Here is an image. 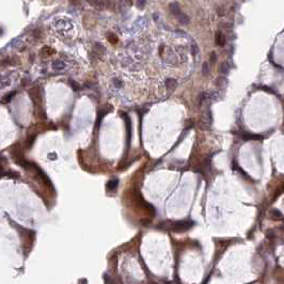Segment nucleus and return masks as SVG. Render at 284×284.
I'll list each match as a JSON object with an SVG mask.
<instances>
[{
    "mask_svg": "<svg viewBox=\"0 0 284 284\" xmlns=\"http://www.w3.org/2000/svg\"><path fill=\"white\" fill-rule=\"evenodd\" d=\"M216 44L219 45V46H224L225 43H227V38H225L224 33L219 31V32L216 33Z\"/></svg>",
    "mask_w": 284,
    "mask_h": 284,
    "instance_id": "obj_1",
    "label": "nucleus"
},
{
    "mask_svg": "<svg viewBox=\"0 0 284 284\" xmlns=\"http://www.w3.org/2000/svg\"><path fill=\"white\" fill-rule=\"evenodd\" d=\"M165 86L167 87L168 91H170V92H172V91L174 90L175 88H176V86H177V81L175 80V79H173V78H168L167 80H166V82H165Z\"/></svg>",
    "mask_w": 284,
    "mask_h": 284,
    "instance_id": "obj_2",
    "label": "nucleus"
},
{
    "mask_svg": "<svg viewBox=\"0 0 284 284\" xmlns=\"http://www.w3.org/2000/svg\"><path fill=\"white\" fill-rule=\"evenodd\" d=\"M170 11H171V13H172L173 15L176 16V17H179L180 14L183 13L179 7V3H176V2H173V3L170 4Z\"/></svg>",
    "mask_w": 284,
    "mask_h": 284,
    "instance_id": "obj_3",
    "label": "nucleus"
},
{
    "mask_svg": "<svg viewBox=\"0 0 284 284\" xmlns=\"http://www.w3.org/2000/svg\"><path fill=\"white\" fill-rule=\"evenodd\" d=\"M51 66L54 69H57V71H62V69H64L66 67V64H65V62L61 61V60H56V61L52 62Z\"/></svg>",
    "mask_w": 284,
    "mask_h": 284,
    "instance_id": "obj_4",
    "label": "nucleus"
},
{
    "mask_svg": "<svg viewBox=\"0 0 284 284\" xmlns=\"http://www.w3.org/2000/svg\"><path fill=\"white\" fill-rule=\"evenodd\" d=\"M219 72H220L222 75H228L229 72H230V64L228 62H223L221 63L220 69H219Z\"/></svg>",
    "mask_w": 284,
    "mask_h": 284,
    "instance_id": "obj_5",
    "label": "nucleus"
},
{
    "mask_svg": "<svg viewBox=\"0 0 284 284\" xmlns=\"http://www.w3.org/2000/svg\"><path fill=\"white\" fill-rule=\"evenodd\" d=\"M88 1L90 2L91 6H94L97 9H103L105 7V3L102 0H88Z\"/></svg>",
    "mask_w": 284,
    "mask_h": 284,
    "instance_id": "obj_6",
    "label": "nucleus"
},
{
    "mask_svg": "<svg viewBox=\"0 0 284 284\" xmlns=\"http://www.w3.org/2000/svg\"><path fill=\"white\" fill-rule=\"evenodd\" d=\"M179 19L180 24H182V25H187V24H189V17L187 15H185L184 13H182L180 15L177 17Z\"/></svg>",
    "mask_w": 284,
    "mask_h": 284,
    "instance_id": "obj_7",
    "label": "nucleus"
},
{
    "mask_svg": "<svg viewBox=\"0 0 284 284\" xmlns=\"http://www.w3.org/2000/svg\"><path fill=\"white\" fill-rule=\"evenodd\" d=\"M112 83H113L114 87H115L117 89H121L122 87H123V81H122L121 79L117 78V77L112 78Z\"/></svg>",
    "mask_w": 284,
    "mask_h": 284,
    "instance_id": "obj_8",
    "label": "nucleus"
},
{
    "mask_svg": "<svg viewBox=\"0 0 284 284\" xmlns=\"http://www.w3.org/2000/svg\"><path fill=\"white\" fill-rule=\"evenodd\" d=\"M118 185V180H109V183H108V185H107V187H108V189H110V190H113L114 188H115V186Z\"/></svg>",
    "mask_w": 284,
    "mask_h": 284,
    "instance_id": "obj_9",
    "label": "nucleus"
},
{
    "mask_svg": "<svg viewBox=\"0 0 284 284\" xmlns=\"http://www.w3.org/2000/svg\"><path fill=\"white\" fill-rule=\"evenodd\" d=\"M145 3H146V0H137V7H138L139 9L144 8Z\"/></svg>",
    "mask_w": 284,
    "mask_h": 284,
    "instance_id": "obj_10",
    "label": "nucleus"
},
{
    "mask_svg": "<svg viewBox=\"0 0 284 284\" xmlns=\"http://www.w3.org/2000/svg\"><path fill=\"white\" fill-rule=\"evenodd\" d=\"M208 71H209L208 64L205 62V63L203 64V69H202V73H203L204 75H207V74H208Z\"/></svg>",
    "mask_w": 284,
    "mask_h": 284,
    "instance_id": "obj_11",
    "label": "nucleus"
},
{
    "mask_svg": "<svg viewBox=\"0 0 284 284\" xmlns=\"http://www.w3.org/2000/svg\"><path fill=\"white\" fill-rule=\"evenodd\" d=\"M69 82L72 83L71 86H72V88H73V90H74V91H78V90H79V86H78V83L75 82V81H74V80H69Z\"/></svg>",
    "mask_w": 284,
    "mask_h": 284,
    "instance_id": "obj_12",
    "label": "nucleus"
},
{
    "mask_svg": "<svg viewBox=\"0 0 284 284\" xmlns=\"http://www.w3.org/2000/svg\"><path fill=\"white\" fill-rule=\"evenodd\" d=\"M192 55L193 56H196V55H198V52H199V48H198V46H197L196 44H192Z\"/></svg>",
    "mask_w": 284,
    "mask_h": 284,
    "instance_id": "obj_13",
    "label": "nucleus"
},
{
    "mask_svg": "<svg viewBox=\"0 0 284 284\" xmlns=\"http://www.w3.org/2000/svg\"><path fill=\"white\" fill-rule=\"evenodd\" d=\"M216 60H217V56H216L215 52H213V54L211 55V63H215Z\"/></svg>",
    "mask_w": 284,
    "mask_h": 284,
    "instance_id": "obj_14",
    "label": "nucleus"
},
{
    "mask_svg": "<svg viewBox=\"0 0 284 284\" xmlns=\"http://www.w3.org/2000/svg\"><path fill=\"white\" fill-rule=\"evenodd\" d=\"M38 32H40V31H38V30H34V32H33V35H34L35 38H38V37H40V34H38Z\"/></svg>",
    "mask_w": 284,
    "mask_h": 284,
    "instance_id": "obj_15",
    "label": "nucleus"
}]
</instances>
